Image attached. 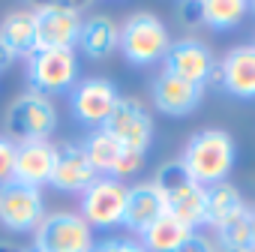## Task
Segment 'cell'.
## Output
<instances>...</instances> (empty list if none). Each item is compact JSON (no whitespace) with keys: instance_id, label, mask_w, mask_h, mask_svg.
<instances>
[{"instance_id":"4dcf8cb0","label":"cell","mask_w":255,"mask_h":252,"mask_svg":"<svg viewBox=\"0 0 255 252\" xmlns=\"http://www.w3.org/2000/svg\"><path fill=\"white\" fill-rule=\"evenodd\" d=\"M213 252H237V249H228V246H219V243H216V249H213Z\"/></svg>"},{"instance_id":"8992f818","label":"cell","mask_w":255,"mask_h":252,"mask_svg":"<svg viewBox=\"0 0 255 252\" xmlns=\"http://www.w3.org/2000/svg\"><path fill=\"white\" fill-rule=\"evenodd\" d=\"M93 246V228L72 210L45 213L33 231V252H90Z\"/></svg>"},{"instance_id":"f546056e","label":"cell","mask_w":255,"mask_h":252,"mask_svg":"<svg viewBox=\"0 0 255 252\" xmlns=\"http://www.w3.org/2000/svg\"><path fill=\"white\" fill-rule=\"evenodd\" d=\"M0 252H27V249H21V246H12V243H3V240H0Z\"/></svg>"},{"instance_id":"d4e9b609","label":"cell","mask_w":255,"mask_h":252,"mask_svg":"<svg viewBox=\"0 0 255 252\" xmlns=\"http://www.w3.org/2000/svg\"><path fill=\"white\" fill-rule=\"evenodd\" d=\"M15 141L6 138L3 132H0V186L12 180V171H15Z\"/></svg>"},{"instance_id":"7402d4cb","label":"cell","mask_w":255,"mask_h":252,"mask_svg":"<svg viewBox=\"0 0 255 252\" xmlns=\"http://www.w3.org/2000/svg\"><path fill=\"white\" fill-rule=\"evenodd\" d=\"M192 231L186 228V225H180L177 219H171V216H159L156 222H150L138 237V243L144 246V252H174L186 237H189Z\"/></svg>"},{"instance_id":"ffe728a7","label":"cell","mask_w":255,"mask_h":252,"mask_svg":"<svg viewBox=\"0 0 255 252\" xmlns=\"http://www.w3.org/2000/svg\"><path fill=\"white\" fill-rule=\"evenodd\" d=\"M0 42H3L15 57H27L36 51V18L33 9H12L0 21Z\"/></svg>"},{"instance_id":"44dd1931","label":"cell","mask_w":255,"mask_h":252,"mask_svg":"<svg viewBox=\"0 0 255 252\" xmlns=\"http://www.w3.org/2000/svg\"><path fill=\"white\" fill-rule=\"evenodd\" d=\"M213 231H216L219 246H228L237 252H255V210L249 204L231 219H225L222 225H216Z\"/></svg>"},{"instance_id":"7c38bea8","label":"cell","mask_w":255,"mask_h":252,"mask_svg":"<svg viewBox=\"0 0 255 252\" xmlns=\"http://www.w3.org/2000/svg\"><path fill=\"white\" fill-rule=\"evenodd\" d=\"M81 150H84V156L90 159V165H93V171L99 177H117V180H123V177L135 174L144 165V156L123 150L105 129H90L87 138L81 141Z\"/></svg>"},{"instance_id":"d6a6232c","label":"cell","mask_w":255,"mask_h":252,"mask_svg":"<svg viewBox=\"0 0 255 252\" xmlns=\"http://www.w3.org/2000/svg\"><path fill=\"white\" fill-rule=\"evenodd\" d=\"M30 252H33V249H30Z\"/></svg>"},{"instance_id":"83f0119b","label":"cell","mask_w":255,"mask_h":252,"mask_svg":"<svg viewBox=\"0 0 255 252\" xmlns=\"http://www.w3.org/2000/svg\"><path fill=\"white\" fill-rule=\"evenodd\" d=\"M180 18H183L186 24L201 21V3H180Z\"/></svg>"},{"instance_id":"30bf717a","label":"cell","mask_w":255,"mask_h":252,"mask_svg":"<svg viewBox=\"0 0 255 252\" xmlns=\"http://www.w3.org/2000/svg\"><path fill=\"white\" fill-rule=\"evenodd\" d=\"M45 216V198L42 189L24 186V183H3L0 186V225L12 234H33L36 225Z\"/></svg>"},{"instance_id":"5b68a950","label":"cell","mask_w":255,"mask_h":252,"mask_svg":"<svg viewBox=\"0 0 255 252\" xmlns=\"http://www.w3.org/2000/svg\"><path fill=\"white\" fill-rule=\"evenodd\" d=\"M3 135L12 138L15 144L27 141H51V132L57 129V108L54 99L39 96V93H21L18 99L9 102L3 114Z\"/></svg>"},{"instance_id":"d6986e66","label":"cell","mask_w":255,"mask_h":252,"mask_svg":"<svg viewBox=\"0 0 255 252\" xmlns=\"http://www.w3.org/2000/svg\"><path fill=\"white\" fill-rule=\"evenodd\" d=\"M120 45V24L111 15H87L81 21V33H78V48L90 57V60H108Z\"/></svg>"},{"instance_id":"8fae6325","label":"cell","mask_w":255,"mask_h":252,"mask_svg":"<svg viewBox=\"0 0 255 252\" xmlns=\"http://www.w3.org/2000/svg\"><path fill=\"white\" fill-rule=\"evenodd\" d=\"M36 48H75L81 33V9L72 3H42L33 9Z\"/></svg>"},{"instance_id":"5bb4252c","label":"cell","mask_w":255,"mask_h":252,"mask_svg":"<svg viewBox=\"0 0 255 252\" xmlns=\"http://www.w3.org/2000/svg\"><path fill=\"white\" fill-rule=\"evenodd\" d=\"M201 96H204V87L189 84V81H183V78H177V75H171L165 69L159 75H153V81H150V99L168 117L192 114L201 105Z\"/></svg>"},{"instance_id":"f1b7e54d","label":"cell","mask_w":255,"mask_h":252,"mask_svg":"<svg viewBox=\"0 0 255 252\" xmlns=\"http://www.w3.org/2000/svg\"><path fill=\"white\" fill-rule=\"evenodd\" d=\"M15 60H18V57H15V54H12V51L3 45V42H0V72H3V69H9Z\"/></svg>"},{"instance_id":"603a6c76","label":"cell","mask_w":255,"mask_h":252,"mask_svg":"<svg viewBox=\"0 0 255 252\" xmlns=\"http://www.w3.org/2000/svg\"><path fill=\"white\" fill-rule=\"evenodd\" d=\"M246 207L240 189L234 183H216V186H207V225L216 228L222 225L225 219H231L234 213H240Z\"/></svg>"},{"instance_id":"6da1fadb","label":"cell","mask_w":255,"mask_h":252,"mask_svg":"<svg viewBox=\"0 0 255 252\" xmlns=\"http://www.w3.org/2000/svg\"><path fill=\"white\" fill-rule=\"evenodd\" d=\"M234 159H237V147L225 129H201L186 141L180 165L195 183H201L207 189V186L228 180Z\"/></svg>"},{"instance_id":"1f68e13d","label":"cell","mask_w":255,"mask_h":252,"mask_svg":"<svg viewBox=\"0 0 255 252\" xmlns=\"http://www.w3.org/2000/svg\"><path fill=\"white\" fill-rule=\"evenodd\" d=\"M252 15H255V3H252Z\"/></svg>"},{"instance_id":"3957f363","label":"cell","mask_w":255,"mask_h":252,"mask_svg":"<svg viewBox=\"0 0 255 252\" xmlns=\"http://www.w3.org/2000/svg\"><path fill=\"white\" fill-rule=\"evenodd\" d=\"M168 45H171L168 27H165V21H162L156 12L138 9V12H132V15L123 18L117 51H120L126 60H129L132 66L159 63V60L165 57Z\"/></svg>"},{"instance_id":"ac0fdd59","label":"cell","mask_w":255,"mask_h":252,"mask_svg":"<svg viewBox=\"0 0 255 252\" xmlns=\"http://www.w3.org/2000/svg\"><path fill=\"white\" fill-rule=\"evenodd\" d=\"M162 195L153 186V180H141L135 186H129L126 192V207H123V219L120 225L129 228L132 234H141L150 222H156L162 216Z\"/></svg>"},{"instance_id":"cb8c5ba5","label":"cell","mask_w":255,"mask_h":252,"mask_svg":"<svg viewBox=\"0 0 255 252\" xmlns=\"http://www.w3.org/2000/svg\"><path fill=\"white\" fill-rule=\"evenodd\" d=\"M249 15L246 0H201V21L210 30H231Z\"/></svg>"},{"instance_id":"7a4b0ae2","label":"cell","mask_w":255,"mask_h":252,"mask_svg":"<svg viewBox=\"0 0 255 252\" xmlns=\"http://www.w3.org/2000/svg\"><path fill=\"white\" fill-rule=\"evenodd\" d=\"M153 186L159 189L162 195V210L165 216L177 219L180 225H186L189 231H195L198 225H207V189L201 183H195L180 159L174 162H165L156 177H153Z\"/></svg>"},{"instance_id":"484cf974","label":"cell","mask_w":255,"mask_h":252,"mask_svg":"<svg viewBox=\"0 0 255 252\" xmlns=\"http://www.w3.org/2000/svg\"><path fill=\"white\" fill-rule=\"evenodd\" d=\"M90 252H144V246L138 240H129V237H105Z\"/></svg>"},{"instance_id":"e0dca14e","label":"cell","mask_w":255,"mask_h":252,"mask_svg":"<svg viewBox=\"0 0 255 252\" xmlns=\"http://www.w3.org/2000/svg\"><path fill=\"white\" fill-rule=\"evenodd\" d=\"M99 174L93 171L90 159L84 156L81 144H60L57 147V162H54V174H51V186L60 192H75L81 195Z\"/></svg>"},{"instance_id":"ba28073f","label":"cell","mask_w":255,"mask_h":252,"mask_svg":"<svg viewBox=\"0 0 255 252\" xmlns=\"http://www.w3.org/2000/svg\"><path fill=\"white\" fill-rule=\"evenodd\" d=\"M126 186L123 180L117 177H96L84 192H81V201H78V216L96 231H105V228H114L120 225L123 219V207H126Z\"/></svg>"},{"instance_id":"4fadbf2b","label":"cell","mask_w":255,"mask_h":252,"mask_svg":"<svg viewBox=\"0 0 255 252\" xmlns=\"http://www.w3.org/2000/svg\"><path fill=\"white\" fill-rule=\"evenodd\" d=\"M162 63H165V72H171V75H177L189 84H198V87H207L210 72L216 69V57H213L210 45L195 39V36L174 39L168 45Z\"/></svg>"},{"instance_id":"52a82bcc","label":"cell","mask_w":255,"mask_h":252,"mask_svg":"<svg viewBox=\"0 0 255 252\" xmlns=\"http://www.w3.org/2000/svg\"><path fill=\"white\" fill-rule=\"evenodd\" d=\"M99 129H105L123 150L144 156L150 141H153V117L138 99L120 96V102L114 105L111 117L105 120V126H99Z\"/></svg>"},{"instance_id":"2e32d148","label":"cell","mask_w":255,"mask_h":252,"mask_svg":"<svg viewBox=\"0 0 255 252\" xmlns=\"http://www.w3.org/2000/svg\"><path fill=\"white\" fill-rule=\"evenodd\" d=\"M219 87L237 99H255V42L234 45L219 63Z\"/></svg>"},{"instance_id":"277c9868","label":"cell","mask_w":255,"mask_h":252,"mask_svg":"<svg viewBox=\"0 0 255 252\" xmlns=\"http://www.w3.org/2000/svg\"><path fill=\"white\" fill-rule=\"evenodd\" d=\"M27 90L39 96H60L78 84V54L75 48H36L27 54L24 66Z\"/></svg>"},{"instance_id":"9a60e30c","label":"cell","mask_w":255,"mask_h":252,"mask_svg":"<svg viewBox=\"0 0 255 252\" xmlns=\"http://www.w3.org/2000/svg\"><path fill=\"white\" fill-rule=\"evenodd\" d=\"M54 162H57V144L51 141H27L15 147V171L12 180L42 189L51 183L54 174Z\"/></svg>"},{"instance_id":"4316f807","label":"cell","mask_w":255,"mask_h":252,"mask_svg":"<svg viewBox=\"0 0 255 252\" xmlns=\"http://www.w3.org/2000/svg\"><path fill=\"white\" fill-rule=\"evenodd\" d=\"M216 249V243L210 240V237H204V234H198V231H192L174 252H213Z\"/></svg>"},{"instance_id":"9c48e42d","label":"cell","mask_w":255,"mask_h":252,"mask_svg":"<svg viewBox=\"0 0 255 252\" xmlns=\"http://www.w3.org/2000/svg\"><path fill=\"white\" fill-rule=\"evenodd\" d=\"M120 102V90L111 78L102 75H90V78H78V84L69 90V108L72 117L90 129L105 126V120L111 117L114 105Z\"/></svg>"}]
</instances>
